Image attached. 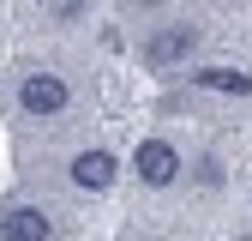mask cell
Segmentation results:
<instances>
[{"label": "cell", "mask_w": 252, "mask_h": 241, "mask_svg": "<svg viewBox=\"0 0 252 241\" xmlns=\"http://www.w3.org/2000/svg\"><path fill=\"white\" fill-rule=\"evenodd\" d=\"M18 103L30 115H60L66 109V79H54V73H30L24 90H18Z\"/></svg>", "instance_id": "2"}, {"label": "cell", "mask_w": 252, "mask_h": 241, "mask_svg": "<svg viewBox=\"0 0 252 241\" xmlns=\"http://www.w3.org/2000/svg\"><path fill=\"white\" fill-rule=\"evenodd\" d=\"M192 42H198V30H192V24H174V30H156L144 54L156 60V67H168V60H180V54L192 48Z\"/></svg>", "instance_id": "5"}, {"label": "cell", "mask_w": 252, "mask_h": 241, "mask_svg": "<svg viewBox=\"0 0 252 241\" xmlns=\"http://www.w3.org/2000/svg\"><path fill=\"white\" fill-rule=\"evenodd\" d=\"M0 241H48V217L36 205H12L0 217Z\"/></svg>", "instance_id": "3"}, {"label": "cell", "mask_w": 252, "mask_h": 241, "mask_svg": "<svg viewBox=\"0 0 252 241\" xmlns=\"http://www.w3.org/2000/svg\"><path fill=\"white\" fill-rule=\"evenodd\" d=\"M132 169H138V181H150V187H168V181L180 175V151L168 139H144L138 157H132Z\"/></svg>", "instance_id": "1"}, {"label": "cell", "mask_w": 252, "mask_h": 241, "mask_svg": "<svg viewBox=\"0 0 252 241\" xmlns=\"http://www.w3.org/2000/svg\"><path fill=\"white\" fill-rule=\"evenodd\" d=\"M114 157H108V151H78V157H72V181H78V187H90V193H102L108 187V181H114Z\"/></svg>", "instance_id": "4"}, {"label": "cell", "mask_w": 252, "mask_h": 241, "mask_svg": "<svg viewBox=\"0 0 252 241\" xmlns=\"http://www.w3.org/2000/svg\"><path fill=\"white\" fill-rule=\"evenodd\" d=\"M198 84H210V90H234V97H246V90H252V79H246L240 67H210V73H198Z\"/></svg>", "instance_id": "6"}, {"label": "cell", "mask_w": 252, "mask_h": 241, "mask_svg": "<svg viewBox=\"0 0 252 241\" xmlns=\"http://www.w3.org/2000/svg\"><path fill=\"white\" fill-rule=\"evenodd\" d=\"M246 241H252V235H246Z\"/></svg>", "instance_id": "7"}]
</instances>
